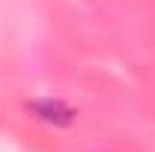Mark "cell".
<instances>
[{
  "label": "cell",
  "instance_id": "6da1fadb",
  "mask_svg": "<svg viewBox=\"0 0 155 152\" xmlns=\"http://www.w3.org/2000/svg\"><path fill=\"white\" fill-rule=\"evenodd\" d=\"M27 111L39 119H45V122H51V125H69L75 119V111L66 107L63 101H54V98H36V101L27 104Z\"/></svg>",
  "mask_w": 155,
  "mask_h": 152
}]
</instances>
